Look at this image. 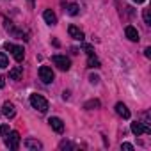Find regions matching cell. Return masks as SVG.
<instances>
[{
  "label": "cell",
  "mask_w": 151,
  "mask_h": 151,
  "mask_svg": "<svg viewBox=\"0 0 151 151\" xmlns=\"http://www.w3.org/2000/svg\"><path fill=\"white\" fill-rule=\"evenodd\" d=\"M6 50H9V52L13 53L14 60H18V62H22V60H23V57H25V50H23V46H18V45L6 43Z\"/></svg>",
  "instance_id": "cell-3"
},
{
  "label": "cell",
  "mask_w": 151,
  "mask_h": 151,
  "mask_svg": "<svg viewBox=\"0 0 151 151\" xmlns=\"http://www.w3.org/2000/svg\"><path fill=\"white\" fill-rule=\"evenodd\" d=\"M23 146H25L27 149H32V151H37V149L43 147V144H41L39 140H36V139H27V140L23 142Z\"/></svg>",
  "instance_id": "cell-11"
},
{
  "label": "cell",
  "mask_w": 151,
  "mask_h": 151,
  "mask_svg": "<svg viewBox=\"0 0 151 151\" xmlns=\"http://www.w3.org/2000/svg\"><path fill=\"white\" fill-rule=\"evenodd\" d=\"M48 123H50L52 130H55L57 133H62V132H64V123H62V119H60V117H50V119H48Z\"/></svg>",
  "instance_id": "cell-7"
},
{
  "label": "cell",
  "mask_w": 151,
  "mask_h": 151,
  "mask_svg": "<svg viewBox=\"0 0 151 151\" xmlns=\"http://www.w3.org/2000/svg\"><path fill=\"white\" fill-rule=\"evenodd\" d=\"M78 6L77 4H68V14H71V16H77L78 14Z\"/></svg>",
  "instance_id": "cell-15"
},
{
  "label": "cell",
  "mask_w": 151,
  "mask_h": 151,
  "mask_svg": "<svg viewBox=\"0 0 151 151\" xmlns=\"http://www.w3.org/2000/svg\"><path fill=\"white\" fill-rule=\"evenodd\" d=\"M121 149H126V151H133V146L130 142H123L121 144Z\"/></svg>",
  "instance_id": "cell-21"
},
{
  "label": "cell",
  "mask_w": 151,
  "mask_h": 151,
  "mask_svg": "<svg viewBox=\"0 0 151 151\" xmlns=\"http://www.w3.org/2000/svg\"><path fill=\"white\" fill-rule=\"evenodd\" d=\"M133 2H137V4H142V2H146V0H133Z\"/></svg>",
  "instance_id": "cell-26"
},
{
  "label": "cell",
  "mask_w": 151,
  "mask_h": 151,
  "mask_svg": "<svg viewBox=\"0 0 151 151\" xmlns=\"http://www.w3.org/2000/svg\"><path fill=\"white\" fill-rule=\"evenodd\" d=\"M53 71H52V68H48V66H41L39 68V78L45 82V84H52L53 82Z\"/></svg>",
  "instance_id": "cell-5"
},
{
  "label": "cell",
  "mask_w": 151,
  "mask_h": 151,
  "mask_svg": "<svg viewBox=\"0 0 151 151\" xmlns=\"http://www.w3.org/2000/svg\"><path fill=\"white\" fill-rule=\"evenodd\" d=\"M4 86H6V78H4V77H0V89H2Z\"/></svg>",
  "instance_id": "cell-25"
},
{
  "label": "cell",
  "mask_w": 151,
  "mask_h": 151,
  "mask_svg": "<svg viewBox=\"0 0 151 151\" xmlns=\"http://www.w3.org/2000/svg\"><path fill=\"white\" fill-rule=\"evenodd\" d=\"M20 142H22V137L18 132H9L7 133V139H6V146L9 149H18L20 147Z\"/></svg>",
  "instance_id": "cell-4"
},
{
  "label": "cell",
  "mask_w": 151,
  "mask_h": 151,
  "mask_svg": "<svg viewBox=\"0 0 151 151\" xmlns=\"http://www.w3.org/2000/svg\"><path fill=\"white\" fill-rule=\"evenodd\" d=\"M2 114L6 116V117H14V114H16V109H14V105L11 103V101H6L4 105H2Z\"/></svg>",
  "instance_id": "cell-8"
},
{
  "label": "cell",
  "mask_w": 151,
  "mask_h": 151,
  "mask_svg": "<svg viewBox=\"0 0 151 151\" xmlns=\"http://www.w3.org/2000/svg\"><path fill=\"white\" fill-rule=\"evenodd\" d=\"M84 50L87 52V55H94V50H93V46H89V45H86V46H84Z\"/></svg>",
  "instance_id": "cell-22"
},
{
  "label": "cell",
  "mask_w": 151,
  "mask_h": 151,
  "mask_svg": "<svg viewBox=\"0 0 151 151\" xmlns=\"http://www.w3.org/2000/svg\"><path fill=\"white\" fill-rule=\"evenodd\" d=\"M22 75H23V68H22V66H14V68L9 71V78H11V80H20Z\"/></svg>",
  "instance_id": "cell-12"
},
{
  "label": "cell",
  "mask_w": 151,
  "mask_h": 151,
  "mask_svg": "<svg viewBox=\"0 0 151 151\" xmlns=\"http://www.w3.org/2000/svg\"><path fill=\"white\" fill-rule=\"evenodd\" d=\"M87 66H89V68H96V69H98V68H101V64H100V60H98V59H96L94 55H89V60H87Z\"/></svg>",
  "instance_id": "cell-14"
},
{
  "label": "cell",
  "mask_w": 151,
  "mask_h": 151,
  "mask_svg": "<svg viewBox=\"0 0 151 151\" xmlns=\"http://www.w3.org/2000/svg\"><path fill=\"white\" fill-rule=\"evenodd\" d=\"M116 112H117L123 119H128V117H130V110H128V107H126L124 103H121V101L116 103Z\"/></svg>",
  "instance_id": "cell-10"
},
{
  "label": "cell",
  "mask_w": 151,
  "mask_h": 151,
  "mask_svg": "<svg viewBox=\"0 0 151 151\" xmlns=\"http://www.w3.org/2000/svg\"><path fill=\"white\" fill-rule=\"evenodd\" d=\"M29 2H32V0H29Z\"/></svg>",
  "instance_id": "cell-27"
},
{
  "label": "cell",
  "mask_w": 151,
  "mask_h": 151,
  "mask_svg": "<svg viewBox=\"0 0 151 151\" xmlns=\"http://www.w3.org/2000/svg\"><path fill=\"white\" fill-rule=\"evenodd\" d=\"M30 105H32L36 110H39L41 114H45V112L48 110V101H46V98L41 96V94H30Z\"/></svg>",
  "instance_id": "cell-1"
},
{
  "label": "cell",
  "mask_w": 151,
  "mask_h": 151,
  "mask_svg": "<svg viewBox=\"0 0 151 151\" xmlns=\"http://www.w3.org/2000/svg\"><path fill=\"white\" fill-rule=\"evenodd\" d=\"M68 34H69L73 39H77V41H84V32H82L77 25H69V27H68Z\"/></svg>",
  "instance_id": "cell-6"
},
{
  "label": "cell",
  "mask_w": 151,
  "mask_h": 151,
  "mask_svg": "<svg viewBox=\"0 0 151 151\" xmlns=\"http://www.w3.org/2000/svg\"><path fill=\"white\" fill-rule=\"evenodd\" d=\"M84 109H87V110H91V109H100V101H98V100H91V101H87V103L84 105Z\"/></svg>",
  "instance_id": "cell-17"
},
{
  "label": "cell",
  "mask_w": 151,
  "mask_h": 151,
  "mask_svg": "<svg viewBox=\"0 0 151 151\" xmlns=\"http://www.w3.org/2000/svg\"><path fill=\"white\" fill-rule=\"evenodd\" d=\"M124 34H126V37L130 39V41H133V43H137L140 37H139V32H137V29L135 27H132V25H128L126 29H124Z\"/></svg>",
  "instance_id": "cell-9"
},
{
  "label": "cell",
  "mask_w": 151,
  "mask_h": 151,
  "mask_svg": "<svg viewBox=\"0 0 151 151\" xmlns=\"http://www.w3.org/2000/svg\"><path fill=\"white\" fill-rule=\"evenodd\" d=\"M60 149H75L77 146L75 144H71V142H60V146H59Z\"/></svg>",
  "instance_id": "cell-18"
},
{
  "label": "cell",
  "mask_w": 151,
  "mask_h": 151,
  "mask_svg": "<svg viewBox=\"0 0 151 151\" xmlns=\"http://www.w3.org/2000/svg\"><path fill=\"white\" fill-rule=\"evenodd\" d=\"M89 80H91V84H98V82H100V77H96V75H91Z\"/></svg>",
  "instance_id": "cell-23"
},
{
  "label": "cell",
  "mask_w": 151,
  "mask_h": 151,
  "mask_svg": "<svg viewBox=\"0 0 151 151\" xmlns=\"http://www.w3.org/2000/svg\"><path fill=\"white\" fill-rule=\"evenodd\" d=\"M144 55H146V57H147V59H149V57H151V48H149V46H147V48H146V50H144Z\"/></svg>",
  "instance_id": "cell-24"
},
{
  "label": "cell",
  "mask_w": 151,
  "mask_h": 151,
  "mask_svg": "<svg viewBox=\"0 0 151 151\" xmlns=\"http://www.w3.org/2000/svg\"><path fill=\"white\" fill-rule=\"evenodd\" d=\"M144 22L147 25H151V13H149V9H144Z\"/></svg>",
  "instance_id": "cell-20"
},
{
  "label": "cell",
  "mask_w": 151,
  "mask_h": 151,
  "mask_svg": "<svg viewBox=\"0 0 151 151\" xmlns=\"http://www.w3.org/2000/svg\"><path fill=\"white\" fill-rule=\"evenodd\" d=\"M9 133V124H0V137Z\"/></svg>",
  "instance_id": "cell-19"
},
{
  "label": "cell",
  "mask_w": 151,
  "mask_h": 151,
  "mask_svg": "<svg viewBox=\"0 0 151 151\" xmlns=\"http://www.w3.org/2000/svg\"><path fill=\"white\" fill-rule=\"evenodd\" d=\"M0 68H9V59L4 52H0Z\"/></svg>",
  "instance_id": "cell-16"
},
{
  "label": "cell",
  "mask_w": 151,
  "mask_h": 151,
  "mask_svg": "<svg viewBox=\"0 0 151 151\" xmlns=\"http://www.w3.org/2000/svg\"><path fill=\"white\" fill-rule=\"evenodd\" d=\"M43 18H45V22H46L48 25H55V23H57V16H55V13L50 11V9H46V11L43 13Z\"/></svg>",
  "instance_id": "cell-13"
},
{
  "label": "cell",
  "mask_w": 151,
  "mask_h": 151,
  "mask_svg": "<svg viewBox=\"0 0 151 151\" xmlns=\"http://www.w3.org/2000/svg\"><path fill=\"white\" fill-rule=\"evenodd\" d=\"M52 62L60 69V71H68L71 68V60L66 57V55H53L52 57Z\"/></svg>",
  "instance_id": "cell-2"
}]
</instances>
